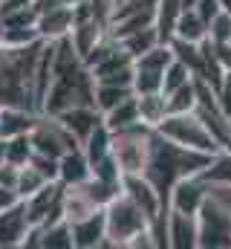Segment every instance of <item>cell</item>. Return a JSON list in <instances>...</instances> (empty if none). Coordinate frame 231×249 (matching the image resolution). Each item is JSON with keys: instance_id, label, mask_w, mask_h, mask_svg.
I'll use <instances>...</instances> for the list:
<instances>
[{"instance_id": "1", "label": "cell", "mask_w": 231, "mask_h": 249, "mask_svg": "<svg viewBox=\"0 0 231 249\" xmlns=\"http://www.w3.org/2000/svg\"><path fill=\"white\" fill-rule=\"evenodd\" d=\"M104 217H107V238L101 241V247H113V249H127L130 247V241L139 235V232H145V229H150V217L121 191V194H116L113 200L104 206ZM99 247V249H101Z\"/></svg>"}, {"instance_id": "2", "label": "cell", "mask_w": 231, "mask_h": 249, "mask_svg": "<svg viewBox=\"0 0 231 249\" xmlns=\"http://www.w3.org/2000/svg\"><path fill=\"white\" fill-rule=\"evenodd\" d=\"M165 139H171L182 148H191V151H202V154H223L226 148L217 142V136L208 130V124L202 122V116L197 110L191 113H168V119L156 127Z\"/></svg>"}, {"instance_id": "3", "label": "cell", "mask_w": 231, "mask_h": 249, "mask_svg": "<svg viewBox=\"0 0 231 249\" xmlns=\"http://www.w3.org/2000/svg\"><path fill=\"white\" fill-rule=\"evenodd\" d=\"M153 130L148 124H133L127 130H116L113 133V157L118 160L124 174H145L148 160H150V142H153Z\"/></svg>"}, {"instance_id": "4", "label": "cell", "mask_w": 231, "mask_h": 249, "mask_svg": "<svg viewBox=\"0 0 231 249\" xmlns=\"http://www.w3.org/2000/svg\"><path fill=\"white\" fill-rule=\"evenodd\" d=\"M199 220V249H231V209L208 194L202 209L197 212Z\"/></svg>"}, {"instance_id": "5", "label": "cell", "mask_w": 231, "mask_h": 249, "mask_svg": "<svg viewBox=\"0 0 231 249\" xmlns=\"http://www.w3.org/2000/svg\"><path fill=\"white\" fill-rule=\"evenodd\" d=\"M29 136H32V145H35L38 154L55 157V160H61L66 151H72V148L81 145V142L66 130V124L61 122L58 116H50V113H41V119L32 127Z\"/></svg>"}, {"instance_id": "6", "label": "cell", "mask_w": 231, "mask_h": 249, "mask_svg": "<svg viewBox=\"0 0 231 249\" xmlns=\"http://www.w3.org/2000/svg\"><path fill=\"white\" fill-rule=\"evenodd\" d=\"M121 191L150 217V223L168 214V200L162 197V191L153 186L145 174H124L121 177Z\"/></svg>"}, {"instance_id": "7", "label": "cell", "mask_w": 231, "mask_h": 249, "mask_svg": "<svg viewBox=\"0 0 231 249\" xmlns=\"http://www.w3.org/2000/svg\"><path fill=\"white\" fill-rule=\"evenodd\" d=\"M208 188H211V183L202 174H188V177H182V180L173 183L171 194H168V206L179 209V212L197 214L202 209V203L208 200Z\"/></svg>"}, {"instance_id": "8", "label": "cell", "mask_w": 231, "mask_h": 249, "mask_svg": "<svg viewBox=\"0 0 231 249\" xmlns=\"http://www.w3.org/2000/svg\"><path fill=\"white\" fill-rule=\"evenodd\" d=\"M168 247L199 249V220H197V214L168 206Z\"/></svg>"}, {"instance_id": "9", "label": "cell", "mask_w": 231, "mask_h": 249, "mask_svg": "<svg viewBox=\"0 0 231 249\" xmlns=\"http://www.w3.org/2000/svg\"><path fill=\"white\" fill-rule=\"evenodd\" d=\"M29 217L23 209V200L17 206H9L0 212V249H20L29 235Z\"/></svg>"}, {"instance_id": "10", "label": "cell", "mask_w": 231, "mask_h": 249, "mask_svg": "<svg viewBox=\"0 0 231 249\" xmlns=\"http://www.w3.org/2000/svg\"><path fill=\"white\" fill-rule=\"evenodd\" d=\"M58 119L66 124V130L84 145V139L99 127V124L104 122V113L96 107V105H75V107H66V110H61L58 113Z\"/></svg>"}, {"instance_id": "11", "label": "cell", "mask_w": 231, "mask_h": 249, "mask_svg": "<svg viewBox=\"0 0 231 249\" xmlns=\"http://www.w3.org/2000/svg\"><path fill=\"white\" fill-rule=\"evenodd\" d=\"M72 223V241L75 249H99L101 241L107 238V217H104V209L87 214V217H78V220H69Z\"/></svg>"}, {"instance_id": "12", "label": "cell", "mask_w": 231, "mask_h": 249, "mask_svg": "<svg viewBox=\"0 0 231 249\" xmlns=\"http://www.w3.org/2000/svg\"><path fill=\"white\" fill-rule=\"evenodd\" d=\"M72 26H75V6L61 3L55 9L38 15V32H41L44 41H61V38H66L72 32Z\"/></svg>"}, {"instance_id": "13", "label": "cell", "mask_w": 231, "mask_h": 249, "mask_svg": "<svg viewBox=\"0 0 231 249\" xmlns=\"http://www.w3.org/2000/svg\"><path fill=\"white\" fill-rule=\"evenodd\" d=\"M93 177V165H90V157L84 154V148H72L66 151L61 160H58V180L64 186H81Z\"/></svg>"}, {"instance_id": "14", "label": "cell", "mask_w": 231, "mask_h": 249, "mask_svg": "<svg viewBox=\"0 0 231 249\" xmlns=\"http://www.w3.org/2000/svg\"><path fill=\"white\" fill-rule=\"evenodd\" d=\"M136 102H139V119L148 127H159L171 113L165 93H142V96H136Z\"/></svg>"}, {"instance_id": "15", "label": "cell", "mask_w": 231, "mask_h": 249, "mask_svg": "<svg viewBox=\"0 0 231 249\" xmlns=\"http://www.w3.org/2000/svg\"><path fill=\"white\" fill-rule=\"evenodd\" d=\"M176 55V61H182L197 78L205 75V47L202 44H194V41H182V38H171L168 41Z\"/></svg>"}, {"instance_id": "16", "label": "cell", "mask_w": 231, "mask_h": 249, "mask_svg": "<svg viewBox=\"0 0 231 249\" xmlns=\"http://www.w3.org/2000/svg\"><path fill=\"white\" fill-rule=\"evenodd\" d=\"M130 96H136L133 84H110V81H96V90H93V102H96V107H99L101 113H107V110L118 107V105H121L124 99H130Z\"/></svg>"}, {"instance_id": "17", "label": "cell", "mask_w": 231, "mask_h": 249, "mask_svg": "<svg viewBox=\"0 0 231 249\" xmlns=\"http://www.w3.org/2000/svg\"><path fill=\"white\" fill-rule=\"evenodd\" d=\"M173 38L202 44V41L208 38V23L199 18L197 9H182V15H179V20H176V32H173Z\"/></svg>"}, {"instance_id": "18", "label": "cell", "mask_w": 231, "mask_h": 249, "mask_svg": "<svg viewBox=\"0 0 231 249\" xmlns=\"http://www.w3.org/2000/svg\"><path fill=\"white\" fill-rule=\"evenodd\" d=\"M162 84H165V70L162 67L136 61V67H133V90H136V96H142V93H162Z\"/></svg>"}, {"instance_id": "19", "label": "cell", "mask_w": 231, "mask_h": 249, "mask_svg": "<svg viewBox=\"0 0 231 249\" xmlns=\"http://www.w3.org/2000/svg\"><path fill=\"white\" fill-rule=\"evenodd\" d=\"M104 124H107L113 133H116V130H127V127H133V124H142V119H139V102H136V96L124 99L118 107L107 110V113H104Z\"/></svg>"}, {"instance_id": "20", "label": "cell", "mask_w": 231, "mask_h": 249, "mask_svg": "<svg viewBox=\"0 0 231 249\" xmlns=\"http://www.w3.org/2000/svg\"><path fill=\"white\" fill-rule=\"evenodd\" d=\"M118 41H121V47H124L133 58H139L142 53H148V50H153L156 44H162V38H159L156 26H142V29H133V32L121 35Z\"/></svg>"}, {"instance_id": "21", "label": "cell", "mask_w": 231, "mask_h": 249, "mask_svg": "<svg viewBox=\"0 0 231 249\" xmlns=\"http://www.w3.org/2000/svg\"><path fill=\"white\" fill-rule=\"evenodd\" d=\"M179 15H182V0H156V32L162 41L173 38Z\"/></svg>"}, {"instance_id": "22", "label": "cell", "mask_w": 231, "mask_h": 249, "mask_svg": "<svg viewBox=\"0 0 231 249\" xmlns=\"http://www.w3.org/2000/svg\"><path fill=\"white\" fill-rule=\"evenodd\" d=\"M197 105H199L197 78L188 81V84H182L179 90L168 93V107H171V113H191V110H197Z\"/></svg>"}, {"instance_id": "23", "label": "cell", "mask_w": 231, "mask_h": 249, "mask_svg": "<svg viewBox=\"0 0 231 249\" xmlns=\"http://www.w3.org/2000/svg\"><path fill=\"white\" fill-rule=\"evenodd\" d=\"M50 180L32 165V162H26V165H20V174H17V194H20V200H26V197H32L35 191H41V188L47 186Z\"/></svg>"}, {"instance_id": "24", "label": "cell", "mask_w": 231, "mask_h": 249, "mask_svg": "<svg viewBox=\"0 0 231 249\" xmlns=\"http://www.w3.org/2000/svg\"><path fill=\"white\" fill-rule=\"evenodd\" d=\"M6 142V160L15 162V165H26L35 154V145H32V136L23 133V136H12V139H3Z\"/></svg>"}, {"instance_id": "25", "label": "cell", "mask_w": 231, "mask_h": 249, "mask_svg": "<svg viewBox=\"0 0 231 249\" xmlns=\"http://www.w3.org/2000/svg\"><path fill=\"white\" fill-rule=\"evenodd\" d=\"M197 75L185 67L182 61H176L173 58L171 64H168V70H165V84H162V93L168 96V93H173V90H179L182 84H188V81H194Z\"/></svg>"}, {"instance_id": "26", "label": "cell", "mask_w": 231, "mask_h": 249, "mask_svg": "<svg viewBox=\"0 0 231 249\" xmlns=\"http://www.w3.org/2000/svg\"><path fill=\"white\" fill-rule=\"evenodd\" d=\"M202 177L211 180V183H229L231 186V151L217 154V157L211 160V165L202 171Z\"/></svg>"}, {"instance_id": "27", "label": "cell", "mask_w": 231, "mask_h": 249, "mask_svg": "<svg viewBox=\"0 0 231 249\" xmlns=\"http://www.w3.org/2000/svg\"><path fill=\"white\" fill-rule=\"evenodd\" d=\"M208 38H211L214 44H226V41H231V12L229 9H223V12L208 23Z\"/></svg>"}, {"instance_id": "28", "label": "cell", "mask_w": 231, "mask_h": 249, "mask_svg": "<svg viewBox=\"0 0 231 249\" xmlns=\"http://www.w3.org/2000/svg\"><path fill=\"white\" fill-rule=\"evenodd\" d=\"M214 96H217V105H220V110H223V113L231 119V70L223 75V81L214 87Z\"/></svg>"}, {"instance_id": "29", "label": "cell", "mask_w": 231, "mask_h": 249, "mask_svg": "<svg viewBox=\"0 0 231 249\" xmlns=\"http://www.w3.org/2000/svg\"><path fill=\"white\" fill-rule=\"evenodd\" d=\"M17 174H20V165H15V162H3L0 165V186H6V188H15L17 191Z\"/></svg>"}, {"instance_id": "30", "label": "cell", "mask_w": 231, "mask_h": 249, "mask_svg": "<svg viewBox=\"0 0 231 249\" xmlns=\"http://www.w3.org/2000/svg\"><path fill=\"white\" fill-rule=\"evenodd\" d=\"M194 9L199 12V18H202L205 23H211V20H214V18L223 12V3H220V0H199Z\"/></svg>"}, {"instance_id": "31", "label": "cell", "mask_w": 231, "mask_h": 249, "mask_svg": "<svg viewBox=\"0 0 231 249\" xmlns=\"http://www.w3.org/2000/svg\"><path fill=\"white\" fill-rule=\"evenodd\" d=\"M208 41H211V38H208ZM211 55H214L217 64L229 72L231 70V41H226V44H214V41H211Z\"/></svg>"}, {"instance_id": "32", "label": "cell", "mask_w": 231, "mask_h": 249, "mask_svg": "<svg viewBox=\"0 0 231 249\" xmlns=\"http://www.w3.org/2000/svg\"><path fill=\"white\" fill-rule=\"evenodd\" d=\"M17 203H20V194H17L15 188L0 186V212H3V209H9V206H17Z\"/></svg>"}, {"instance_id": "33", "label": "cell", "mask_w": 231, "mask_h": 249, "mask_svg": "<svg viewBox=\"0 0 231 249\" xmlns=\"http://www.w3.org/2000/svg\"><path fill=\"white\" fill-rule=\"evenodd\" d=\"M32 0H0V18H9L12 12H17V9H23V6H29Z\"/></svg>"}, {"instance_id": "34", "label": "cell", "mask_w": 231, "mask_h": 249, "mask_svg": "<svg viewBox=\"0 0 231 249\" xmlns=\"http://www.w3.org/2000/svg\"><path fill=\"white\" fill-rule=\"evenodd\" d=\"M3 162H6V142L0 139V165H3Z\"/></svg>"}, {"instance_id": "35", "label": "cell", "mask_w": 231, "mask_h": 249, "mask_svg": "<svg viewBox=\"0 0 231 249\" xmlns=\"http://www.w3.org/2000/svg\"><path fill=\"white\" fill-rule=\"evenodd\" d=\"M197 3H199V0H182V9H194Z\"/></svg>"}, {"instance_id": "36", "label": "cell", "mask_w": 231, "mask_h": 249, "mask_svg": "<svg viewBox=\"0 0 231 249\" xmlns=\"http://www.w3.org/2000/svg\"><path fill=\"white\" fill-rule=\"evenodd\" d=\"M61 3H66V6H81V3H87V0H61Z\"/></svg>"}, {"instance_id": "37", "label": "cell", "mask_w": 231, "mask_h": 249, "mask_svg": "<svg viewBox=\"0 0 231 249\" xmlns=\"http://www.w3.org/2000/svg\"><path fill=\"white\" fill-rule=\"evenodd\" d=\"M3 32H6V26H3V20H0V47H3Z\"/></svg>"}]
</instances>
